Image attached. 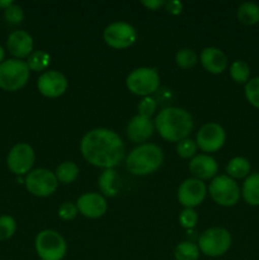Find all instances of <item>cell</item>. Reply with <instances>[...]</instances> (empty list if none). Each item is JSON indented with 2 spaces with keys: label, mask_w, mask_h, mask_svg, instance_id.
Wrapping results in <instances>:
<instances>
[{
  "label": "cell",
  "mask_w": 259,
  "mask_h": 260,
  "mask_svg": "<svg viewBox=\"0 0 259 260\" xmlns=\"http://www.w3.org/2000/svg\"><path fill=\"white\" fill-rule=\"evenodd\" d=\"M80 151L89 164L104 170L113 169L123 159L124 145L112 129L95 128L84 135Z\"/></svg>",
  "instance_id": "6da1fadb"
},
{
  "label": "cell",
  "mask_w": 259,
  "mask_h": 260,
  "mask_svg": "<svg viewBox=\"0 0 259 260\" xmlns=\"http://www.w3.org/2000/svg\"><path fill=\"white\" fill-rule=\"evenodd\" d=\"M160 136L170 142L188 139L193 129V119L187 111L177 107H168L159 112L154 121Z\"/></svg>",
  "instance_id": "7a4b0ae2"
},
{
  "label": "cell",
  "mask_w": 259,
  "mask_h": 260,
  "mask_svg": "<svg viewBox=\"0 0 259 260\" xmlns=\"http://www.w3.org/2000/svg\"><path fill=\"white\" fill-rule=\"evenodd\" d=\"M161 149L154 144H142L132 150L126 159L127 169L134 175H147L156 172L163 164Z\"/></svg>",
  "instance_id": "3957f363"
},
{
  "label": "cell",
  "mask_w": 259,
  "mask_h": 260,
  "mask_svg": "<svg viewBox=\"0 0 259 260\" xmlns=\"http://www.w3.org/2000/svg\"><path fill=\"white\" fill-rule=\"evenodd\" d=\"M28 79L29 68L25 61L10 58L0 63V88L3 90H19L28 83Z\"/></svg>",
  "instance_id": "277c9868"
},
{
  "label": "cell",
  "mask_w": 259,
  "mask_h": 260,
  "mask_svg": "<svg viewBox=\"0 0 259 260\" xmlns=\"http://www.w3.org/2000/svg\"><path fill=\"white\" fill-rule=\"evenodd\" d=\"M230 233L223 228H211L198 239V248L202 254L211 258L221 256L231 248Z\"/></svg>",
  "instance_id": "5b68a950"
},
{
  "label": "cell",
  "mask_w": 259,
  "mask_h": 260,
  "mask_svg": "<svg viewBox=\"0 0 259 260\" xmlns=\"http://www.w3.org/2000/svg\"><path fill=\"white\" fill-rule=\"evenodd\" d=\"M36 251L41 260H62L68 246L62 236L53 230H43L35 241Z\"/></svg>",
  "instance_id": "8992f818"
},
{
  "label": "cell",
  "mask_w": 259,
  "mask_h": 260,
  "mask_svg": "<svg viewBox=\"0 0 259 260\" xmlns=\"http://www.w3.org/2000/svg\"><path fill=\"white\" fill-rule=\"evenodd\" d=\"M126 85L131 93L145 98L157 90L160 85L159 74L152 68H139L130 73Z\"/></svg>",
  "instance_id": "52a82bcc"
},
{
  "label": "cell",
  "mask_w": 259,
  "mask_h": 260,
  "mask_svg": "<svg viewBox=\"0 0 259 260\" xmlns=\"http://www.w3.org/2000/svg\"><path fill=\"white\" fill-rule=\"evenodd\" d=\"M208 190H210L211 198L222 207L235 206L241 196L238 183L229 175H217L213 178Z\"/></svg>",
  "instance_id": "ba28073f"
},
{
  "label": "cell",
  "mask_w": 259,
  "mask_h": 260,
  "mask_svg": "<svg viewBox=\"0 0 259 260\" xmlns=\"http://www.w3.org/2000/svg\"><path fill=\"white\" fill-rule=\"evenodd\" d=\"M57 178L48 169H36L28 173L25 187L36 197H48L57 189Z\"/></svg>",
  "instance_id": "9c48e42d"
},
{
  "label": "cell",
  "mask_w": 259,
  "mask_h": 260,
  "mask_svg": "<svg viewBox=\"0 0 259 260\" xmlns=\"http://www.w3.org/2000/svg\"><path fill=\"white\" fill-rule=\"evenodd\" d=\"M104 42L112 48L122 50L136 42V29L131 24L124 22H114L107 25L103 32Z\"/></svg>",
  "instance_id": "30bf717a"
},
{
  "label": "cell",
  "mask_w": 259,
  "mask_h": 260,
  "mask_svg": "<svg viewBox=\"0 0 259 260\" xmlns=\"http://www.w3.org/2000/svg\"><path fill=\"white\" fill-rule=\"evenodd\" d=\"M8 168L17 175L27 174L35 164V151L28 144L20 142L14 145L7 157Z\"/></svg>",
  "instance_id": "8fae6325"
},
{
  "label": "cell",
  "mask_w": 259,
  "mask_h": 260,
  "mask_svg": "<svg viewBox=\"0 0 259 260\" xmlns=\"http://www.w3.org/2000/svg\"><path fill=\"white\" fill-rule=\"evenodd\" d=\"M225 140V129L220 124L211 122V123L203 124L197 132L196 144L203 152H215L223 146Z\"/></svg>",
  "instance_id": "7c38bea8"
},
{
  "label": "cell",
  "mask_w": 259,
  "mask_h": 260,
  "mask_svg": "<svg viewBox=\"0 0 259 260\" xmlns=\"http://www.w3.org/2000/svg\"><path fill=\"white\" fill-rule=\"evenodd\" d=\"M37 88L43 96H47V98H58L68 89V79L60 71H45L38 78Z\"/></svg>",
  "instance_id": "4fadbf2b"
},
{
  "label": "cell",
  "mask_w": 259,
  "mask_h": 260,
  "mask_svg": "<svg viewBox=\"0 0 259 260\" xmlns=\"http://www.w3.org/2000/svg\"><path fill=\"white\" fill-rule=\"evenodd\" d=\"M206 197V185L196 178L184 180L178 188V201L185 208H193L201 205Z\"/></svg>",
  "instance_id": "5bb4252c"
},
{
  "label": "cell",
  "mask_w": 259,
  "mask_h": 260,
  "mask_svg": "<svg viewBox=\"0 0 259 260\" xmlns=\"http://www.w3.org/2000/svg\"><path fill=\"white\" fill-rule=\"evenodd\" d=\"M78 211L88 218H99L107 212V201L98 193H85L76 202Z\"/></svg>",
  "instance_id": "9a60e30c"
},
{
  "label": "cell",
  "mask_w": 259,
  "mask_h": 260,
  "mask_svg": "<svg viewBox=\"0 0 259 260\" xmlns=\"http://www.w3.org/2000/svg\"><path fill=\"white\" fill-rule=\"evenodd\" d=\"M7 47L15 58L22 60L33 52V40L25 30H14L8 37Z\"/></svg>",
  "instance_id": "2e32d148"
},
{
  "label": "cell",
  "mask_w": 259,
  "mask_h": 260,
  "mask_svg": "<svg viewBox=\"0 0 259 260\" xmlns=\"http://www.w3.org/2000/svg\"><path fill=\"white\" fill-rule=\"evenodd\" d=\"M155 129V123L151 118H147L144 116H135L127 126V136L132 142H145L152 136Z\"/></svg>",
  "instance_id": "e0dca14e"
},
{
  "label": "cell",
  "mask_w": 259,
  "mask_h": 260,
  "mask_svg": "<svg viewBox=\"0 0 259 260\" xmlns=\"http://www.w3.org/2000/svg\"><path fill=\"white\" fill-rule=\"evenodd\" d=\"M189 172L198 180H207L215 178L218 172V165L216 160L210 155H197L190 160Z\"/></svg>",
  "instance_id": "ac0fdd59"
},
{
  "label": "cell",
  "mask_w": 259,
  "mask_h": 260,
  "mask_svg": "<svg viewBox=\"0 0 259 260\" xmlns=\"http://www.w3.org/2000/svg\"><path fill=\"white\" fill-rule=\"evenodd\" d=\"M201 65L211 74H221L228 68V57L217 47H206L201 52Z\"/></svg>",
  "instance_id": "d6986e66"
},
{
  "label": "cell",
  "mask_w": 259,
  "mask_h": 260,
  "mask_svg": "<svg viewBox=\"0 0 259 260\" xmlns=\"http://www.w3.org/2000/svg\"><path fill=\"white\" fill-rule=\"evenodd\" d=\"M241 196L250 206H259V173L248 175L243 183Z\"/></svg>",
  "instance_id": "ffe728a7"
},
{
  "label": "cell",
  "mask_w": 259,
  "mask_h": 260,
  "mask_svg": "<svg viewBox=\"0 0 259 260\" xmlns=\"http://www.w3.org/2000/svg\"><path fill=\"white\" fill-rule=\"evenodd\" d=\"M98 187L107 197H114L118 194L119 184L117 183V173L114 169H106L98 179Z\"/></svg>",
  "instance_id": "44dd1931"
},
{
  "label": "cell",
  "mask_w": 259,
  "mask_h": 260,
  "mask_svg": "<svg viewBox=\"0 0 259 260\" xmlns=\"http://www.w3.org/2000/svg\"><path fill=\"white\" fill-rule=\"evenodd\" d=\"M226 173L233 179H243L250 173V162L243 156H236L229 161L226 167Z\"/></svg>",
  "instance_id": "7402d4cb"
},
{
  "label": "cell",
  "mask_w": 259,
  "mask_h": 260,
  "mask_svg": "<svg viewBox=\"0 0 259 260\" xmlns=\"http://www.w3.org/2000/svg\"><path fill=\"white\" fill-rule=\"evenodd\" d=\"M238 19L241 24L254 25L259 23V5L255 3H243L238 8Z\"/></svg>",
  "instance_id": "603a6c76"
},
{
  "label": "cell",
  "mask_w": 259,
  "mask_h": 260,
  "mask_svg": "<svg viewBox=\"0 0 259 260\" xmlns=\"http://www.w3.org/2000/svg\"><path fill=\"white\" fill-rule=\"evenodd\" d=\"M79 167L73 161H63L56 168L55 175L57 178V182L62 183V184H70L76 178L79 177Z\"/></svg>",
  "instance_id": "cb8c5ba5"
},
{
  "label": "cell",
  "mask_w": 259,
  "mask_h": 260,
  "mask_svg": "<svg viewBox=\"0 0 259 260\" xmlns=\"http://www.w3.org/2000/svg\"><path fill=\"white\" fill-rule=\"evenodd\" d=\"M200 248L192 241H183L178 244L174 250L175 260H198Z\"/></svg>",
  "instance_id": "d4e9b609"
},
{
  "label": "cell",
  "mask_w": 259,
  "mask_h": 260,
  "mask_svg": "<svg viewBox=\"0 0 259 260\" xmlns=\"http://www.w3.org/2000/svg\"><path fill=\"white\" fill-rule=\"evenodd\" d=\"M50 55L45 51H33L29 56H28L27 65L29 70L32 71H43L48 68L50 65Z\"/></svg>",
  "instance_id": "484cf974"
},
{
  "label": "cell",
  "mask_w": 259,
  "mask_h": 260,
  "mask_svg": "<svg viewBox=\"0 0 259 260\" xmlns=\"http://www.w3.org/2000/svg\"><path fill=\"white\" fill-rule=\"evenodd\" d=\"M230 76L238 84H246L249 81V76H250L249 65L243 60L234 61L230 66Z\"/></svg>",
  "instance_id": "4316f807"
},
{
  "label": "cell",
  "mask_w": 259,
  "mask_h": 260,
  "mask_svg": "<svg viewBox=\"0 0 259 260\" xmlns=\"http://www.w3.org/2000/svg\"><path fill=\"white\" fill-rule=\"evenodd\" d=\"M197 55H196L195 51L190 50V48H182V50L178 51L177 55H175V63L178 65V68L184 69V70L193 68V66L197 63Z\"/></svg>",
  "instance_id": "83f0119b"
},
{
  "label": "cell",
  "mask_w": 259,
  "mask_h": 260,
  "mask_svg": "<svg viewBox=\"0 0 259 260\" xmlns=\"http://www.w3.org/2000/svg\"><path fill=\"white\" fill-rule=\"evenodd\" d=\"M245 96L251 106L259 108V78L249 79L245 84Z\"/></svg>",
  "instance_id": "f1b7e54d"
},
{
  "label": "cell",
  "mask_w": 259,
  "mask_h": 260,
  "mask_svg": "<svg viewBox=\"0 0 259 260\" xmlns=\"http://www.w3.org/2000/svg\"><path fill=\"white\" fill-rule=\"evenodd\" d=\"M17 223L10 216H0V240L10 239L15 234Z\"/></svg>",
  "instance_id": "f546056e"
},
{
  "label": "cell",
  "mask_w": 259,
  "mask_h": 260,
  "mask_svg": "<svg viewBox=\"0 0 259 260\" xmlns=\"http://www.w3.org/2000/svg\"><path fill=\"white\" fill-rule=\"evenodd\" d=\"M197 144L193 141L192 139H184L182 141L178 142L177 145V152L180 157L183 159H189V157H195L196 152H197Z\"/></svg>",
  "instance_id": "4dcf8cb0"
},
{
  "label": "cell",
  "mask_w": 259,
  "mask_h": 260,
  "mask_svg": "<svg viewBox=\"0 0 259 260\" xmlns=\"http://www.w3.org/2000/svg\"><path fill=\"white\" fill-rule=\"evenodd\" d=\"M4 18L9 24H19L24 18V13L19 5L13 4L4 10Z\"/></svg>",
  "instance_id": "1f68e13d"
},
{
  "label": "cell",
  "mask_w": 259,
  "mask_h": 260,
  "mask_svg": "<svg viewBox=\"0 0 259 260\" xmlns=\"http://www.w3.org/2000/svg\"><path fill=\"white\" fill-rule=\"evenodd\" d=\"M198 221V215L193 208H185L179 216V223L184 229H193Z\"/></svg>",
  "instance_id": "d6a6232c"
},
{
  "label": "cell",
  "mask_w": 259,
  "mask_h": 260,
  "mask_svg": "<svg viewBox=\"0 0 259 260\" xmlns=\"http://www.w3.org/2000/svg\"><path fill=\"white\" fill-rule=\"evenodd\" d=\"M156 111V101L151 96H145L139 103V114L150 118Z\"/></svg>",
  "instance_id": "836d02e7"
},
{
  "label": "cell",
  "mask_w": 259,
  "mask_h": 260,
  "mask_svg": "<svg viewBox=\"0 0 259 260\" xmlns=\"http://www.w3.org/2000/svg\"><path fill=\"white\" fill-rule=\"evenodd\" d=\"M78 212L79 211L76 205H74V203L71 202L62 203V205L60 206V208H58V216H60L61 220L63 221H70L73 220V218H75Z\"/></svg>",
  "instance_id": "e575fe53"
},
{
  "label": "cell",
  "mask_w": 259,
  "mask_h": 260,
  "mask_svg": "<svg viewBox=\"0 0 259 260\" xmlns=\"http://www.w3.org/2000/svg\"><path fill=\"white\" fill-rule=\"evenodd\" d=\"M164 7H165V10H167L168 13H170V14L173 15H178L182 13L183 10V4L180 2H178V0H170V2H164Z\"/></svg>",
  "instance_id": "d590c367"
},
{
  "label": "cell",
  "mask_w": 259,
  "mask_h": 260,
  "mask_svg": "<svg viewBox=\"0 0 259 260\" xmlns=\"http://www.w3.org/2000/svg\"><path fill=\"white\" fill-rule=\"evenodd\" d=\"M142 5L146 7L150 10H157L159 8L164 7V2L163 0H142Z\"/></svg>",
  "instance_id": "8d00e7d4"
},
{
  "label": "cell",
  "mask_w": 259,
  "mask_h": 260,
  "mask_svg": "<svg viewBox=\"0 0 259 260\" xmlns=\"http://www.w3.org/2000/svg\"><path fill=\"white\" fill-rule=\"evenodd\" d=\"M10 5H13V2H10V0H3V2H0V8H2L3 10L8 9Z\"/></svg>",
  "instance_id": "74e56055"
},
{
  "label": "cell",
  "mask_w": 259,
  "mask_h": 260,
  "mask_svg": "<svg viewBox=\"0 0 259 260\" xmlns=\"http://www.w3.org/2000/svg\"><path fill=\"white\" fill-rule=\"evenodd\" d=\"M4 55H5L4 50H3V47H2V46H0V63H2L3 60H4Z\"/></svg>",
  "instance_id": "f35d334b"
}]
</instances>
